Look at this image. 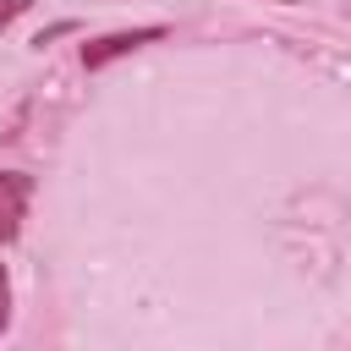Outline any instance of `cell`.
<instances>
[{"label":"cell","mask_w":351,"mask_h":351,"mask_svg":"<svg viewBox=\"0 0 351 351\" xmlns=\"http://www.w3.org/2000/svg\"><path fill=\"white\" fill-rule=\"evenodd\" d=\"M159 38H165V27H159V22H154V27H126V33H104V38L82 44V66H88V71H99V66H110V60H121V55L143 49V44H159Z\"/></svg>","instance_id":"6da1fadb"},{"label":"cell","mask_w":351,"mask_h":351,"mask_svg":"<svg viewBox=\"0 0 351 351\" xmlns=\"http://www.w3.org/2000/svg\"><path fill=\"white\" fill-rule=\"evenodd\" d=\"M27 203H33V176L0 170V241H16V236H22Z\"/></svg>","instance_id":"7a4b0ae2"},{"label":"cell","mask_w":351,"mask_h":351,"mask_svg":"<svg viewBox=\"0 0 351 351\" xmlns=\"http://www.w3.org/2000/svg\"><path fill=\"white\" fill-rule=\"evenodd\" d=\"M11 329V280H5V263H0V335Z\"/></svg>","instance_id":"3957f363"},{"label":"cell","mask_w":351,"mask_h":351,"mask_svg":"<svg viewBox=\"0 0 351 351\" xmlns=\"http://www.w3.org/2000/svg\"><path fill=\"white\" fill-rule=\"evenodd\" d=\"M27 5H33V0H0V27H11V22L27 11Z\"/></svg>","instance_id":"277c9868"},{"label":"cell","mask_w":351,"mask_h":351,"mask_svg":"<svg viewBox=\"0 0 351 351\" xmlns=\"http://www.w3.org/2000/svg\"><path fill=\"white\" fill-rule=\"evenodd\" d=\"M66 33H77V22H55V27H44L33 44H49V38H66Z\"/></svg>","instance_id":"5b68a950"},{"label":"cell","mask_w":351,"mask_h":351,"mask_svg":"<svg viewBox=\"0 0 351 351\" xmlns=\"http://www.w3.org/2000/svg\"><path fill=\"white\" fill-rule=\"evenodd\" d=\"M274 5H291V0H274Z\"/></svg>","instance_id":"8992f818"}]
</instances>
